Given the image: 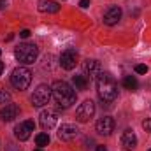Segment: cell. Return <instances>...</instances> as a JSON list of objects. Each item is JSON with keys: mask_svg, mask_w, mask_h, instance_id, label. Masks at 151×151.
Returning <instances> with one entry per match:
<instances>
[{"mask_svg": "<svg viewBox=\"0 0 151 151\" xmlns=\"http://www.w3.org/2000/svg\"><path fill=\"white\" fill-rule=\"evenodd\" d=\"M95 81H97V91L102 102L111 104L118 99V84L109 72H100Z\"/></svg>", "mask_w": 151, "mask_h": 151, "instance_id": "1", "label": "cell"}, {"mask_svg": "<svg viewBox=\"0 0 151 151\" xmlns=\"http://www.w3.org/2000/svg\"><path fill=\"white\" fill-rule=\"evenodd\" d=\"M51 97L62 109H69L72 104H76V91L65 81H55V84L51 86Z\"/></svg>", "mask_w": 151, "mask_h": 151, "instance_id": "2", "label": "cell"}, {"mask_svg": "<svg viewBox=\"0 0 151 151\" xmlns=\"http://www.w3.org/2000/svg\"><path fill=\"white\" fill-rule=\"evenodd\" d=\"M14 56L16 60L21 63V65H30L37 60L39 56V47L32 42H25V44H19L16 49H14Z\"/></svg>", "mask_w": 151, "mask_h": 151, "instance_id": "3", "label": "cell"}, {"mask_svg": "<svg viewBox=\"0 0 151 151\" xmlns=\"http://www.w3.org/2000/svg\"><path fill=\"white\" fill-rule=\"evenodd\" d=\"M32 83V72L27 67H18L11 74V84L16 90H27Z\"/></svg>", "mask_w": 151, "mask_h": 151, "instance_id": "4", "label": "cell"}, {"mask_svg": "<svg viewBox=\"0 0 151 151\" xmlns=\"http://www.w3.org/2000/svg\"><path fill=\"white\" fill-rule=\"evenodd\" d=\"M49 100H51V88L47 84H39L34 90V95H32V106L42 107V106L49 104Z\"/></svg>", "mask_w": 151, "mask_h": 151, "instance_id": "5", "label": "cell"}, {"mask_svg": "<svg viewBox=\"0 0 151 151\" xmlns=\"http://www.w3.org/2000/svg\"><path fill=\"white\" fill-rule=\"evenodd\" d=\"M95 111H97L95 102H93V100H84V102L77 107V111H76V119H77L79 123H86V121H90V119L93 118Z\"/></svg>", "mask_w": 151, "mask_h": 151, "instance_id": "6", "label": "cell"}, {"mask_svg": "<svg viewBox=\"0 0 151 151\" xmlns=\"http://www.w3.org/2000/svg\"><path fill=\"white\" fill-rule=\"evenodd\" d=\"M77 60H79V55H77L76 49H65L60 55V67L65 69V70H72L77 65Z\"/></svg>", "mask_w": 151, "mask_h": 151, "instance_id": "7", "label": "cell"}, {"mask_svg": "<svg viewBox=\"0 0 151 151\" xmlns=\"http://www.w3.org/2000/svg\"><path fill=\"white\" fill-rule=\"evenodd\" d=\"M39 119H40L42 130H51V128H55L56 123H58V113H56L55 109H44V111L40 113V116H39Z\"/></svg>", "mask_w": 151, "mask_h": 151, "instance_id": "8", "label": "cell"}, {"mask_svg": "<svg viewBox=\"0 0 151 151\" xmlns=\"http://www.w3.org/2000/svg\"><path fill=\"white\" fill-rule=\"evenodd\" d=\"M34 128H35V123H34L32 119H27V121L16 125V128H14V135H16V139H19V141H27V139L32 135Z\"/></svg>", "mask_w": 151, "mask_h": 151, "instance_id": "9", "label": "cell"}, {"mask_svg": "<svg viewBox=\"0 0 151 151\" xmlns=\"http://www.w3.org/2000/svg\"><path fill=\"white\" fill-rule=\"evenodd\" d=\"M114 127H116V123H114V119L111 116H102L99 121H97V125H95V128H97V132L100 134V135H111L114 132Z\"/></svg>", "mask_w": 151, "mask_h": 151, "instance_id": "10", "label": "cell"}, {"mask_svg": "<svg viewBox=\"0 0 151 151\" xmlns=\"http://www.w3.org/2000/svg\"><path fill=\"white\" fill-rule=\"evenodd\" d=\"M77 134H79V128L76 125H72V123H63L58 128V137L62 141H72V139L77 137Z\"/></svg>", "mask_w": 151, "mask_h": 151, "instance_id": "11", "label": "cell"}, {"mask_svg": "<svg viewBox=\"0 0 151 151\" xmlns=\"http://www.w3.org/2000/svg\"><path fill=\"white\" fill-rule=\"evenodd\" d=\"M121 7H118V5H113V7H109L107 11H106V14H104V23L107 25V27H114V25H118V21L121 19Z\"/></svg>", "mask_w": 151, "mask_h": 151, "instance_id": "12", "label": "cell"}, {"mask_svg": "<svg viewBox=\"0 0 151 151\" xmlns=\"http://www.w3.org/2000/svg\"><path fill=\"white\" fill-rule=\"evenodd\" d=\"M83 70H84V76H88L90 79H97L99 74L102 72V67H100V62L97 60H86L83 63Z\"/></svg>", "mask_w": 151, "mask_h": 151, "instance_id": "13", "label": "cell"}, {"mask_svg": "<svg viewBox=\"0 0 151 151\" xmlns=\"http://www.w3.org/2000/svg\"><path fill=\"white\" fill-rule=\"evenodd\" d=\"M121 146H123L127 151H132L135 146H137V137H135L134 130L128 128V130L123 132V135H121Z\"/></svg>", "mask_w": 151, "mask_h": 151, "instance_id": "14", "label": "cell"}, {"mask_svg": "<svg viewBox=\"0 0 151 151\" xmlns=\"http://www.w3.org/2000/svg\"><path fill=\"white\" fill-rule=\"evenodd\" d=\"M19 114V107L16 104H5V107L0 109V118L4 121H12L14 118H18Z\"/></svg>", "mask_w": 151, "mask_h": 151, "instance_id": "15", "label": "cell"}, {"mask_svg": "<svg viewBox=\"0 0 151 151\" xmlns=\"http://www.w3.org/2000/svg\"><path fill=\"white\" fill-rule=\"evenodd\" d=\"M39 11L47 12V14H55L60 11V4L55 0H39Z\"/></svg>", "mask_w": 151, "mask_h": 151, "instance_id": "16", "label": "cell"}, {"mask_svg": "<svg viewBox=\"0 0 151 151\" xmlns=\"http://www.w3.org/2000/svg\"><path fill=\"white\" fill-rule=\"evenodd\" d=\"M72 83H74L76 90H81V91L88 90V77L86 76H74L72 77Z\"/></svg>", "mask_w": 151, "mask_h": 151, "instance_id": "17", "label": "cell"}, {"mask_svg": "<svg viewBox=\"0 0 151 151\" xmlns=\"http://www.w3.org/2000/svg\"><path fill=\"white\" fill-rule=\"evenodd\" d=\"M123 86H125L127 90H130V91H135V90L139 88V83H137L135 76H125V77H123Z\"/></svg>", "mask_w": 151, "mask_h": 151, "instance_id": "18", "label": "cell"}, {"mask_svg": "<svg viewBox=\"0 0 151 151\" xmlns=\"http://www.w3.org/2000/svg\"><path fill=\"white\" fill-rule=\"evenodd\" d=\"M35 142H37L39 148L47 146V144H49V135H47V134H44V132H42V134H37V135H35Z\"/></svg>", "mask_w": 151, "mask_h": 151, "instance_id": "19", "label": "cell"}, {"mask_svg": "<svg viewBox=\"0 0 151 151\" xmlns=\"http://www.w3.org/2000/svg\"><path fill=\"white\" fill-rule=\"evenodd\" d=\"M0 104H11V93L5 90H0Z\"/></svg>", "mask_w": 151, "mask_h": 151, "instance_id": "20", "label": "cell"}, {"mask_svg": "<svg viewBox=\"0 0 151 151\" xmlns=\"http://www.w3.org/2000/svg\"><path fill=\"white\" fill-rule=\"evenodd\" d=\"M135 72H137V74H146V72H148V67L142 65V63H141V65H135Z\"/></svg>", "mask_w": 151, "mask_h": 151, "instance_id": "21", "label": "cell"}, {"mask_svg": "<svg viewBox=\"0 0 151 151\" xmlns=\"http://www.w3.org/2000/svg\"><path fill=\"white\" fill-rule=\"evenodd\" d=\"M142 128H144L146 132H150V134H151V118H150V119H144V121H142Z\"/></svg>", "mask_w": 151, "mask_h": 151, "instance_id": "22", "label": "cell"}, {"mask_svg": "<svg viewBox=\"0 0 151 151\" xmlns=\"http://www.w3.org/2000/svg\"><path fill=\"white\" fill-rule=\"evenodd\" d=\"M19 37L28 39V37H30V30H21V32H19Z\"/></svg>", "mask_w": 151, "mask_h": 151, "instance_id": "23", "label": "cell"}, {"mask_svg": "<svg viewBox=\"0 0 151 151\" xmlns=\"http://www.w3.org/2000/svg\"><path fill=\"white\" fill-rule=\"evenodd\" d=\"M79 5H81L83 9H86V7L90 5V0H81V2H79Z\"/></svg>", "mask_w": 151, "mask_h": 151, "instance_id": "24", "label": "cell"}, {"mask_svg": "<svg viewBox=\"0 0 151 151\" xmlns=\"http://www.w3.org/2000/svg\"><path fill=\"white\" fill-rule=\"evenodd\" d=\"M7 5V0H0V9H4Z\"/></svg>", "mask_w": 151, "mask_h": 151, "instance_id": "25", "label": "cell"}, {"mask_svg": "<svg viewBox=\"0 0 151 151\" xmlns=\"http://www.w3.org/2000/svg\"><path fill=\"white\" fill-rule=\"evenodd\" d=\"M97 151H107V148H106V146H99V148H97Z\"/></svg>", "mask_w": 151, "mask_h": 151, "instance_id": "26", "label": "cell"}, {"mask_svg": "<svg viewBox=\"0 0 151 151\" xmlns=\"http://www.w3.org/2000/svg\"><path fill=\"white\" fill-rule=\"evenodd\" d=\"M2 72H4V63L0 62V76H2Z\"/></svg>", "mask_w": 151, "mask_h": 151, "instance_id": "27", "label": "cell"}, {"mask_svg": "<svg viewBox=\"0 0 151 151\" xmlns=\"http://www.w3.org/2000/svg\"><path fill=\"white\" fill-rule=\"evenodd\" d=\"M35 151H42V148H37V150H35Z\"/></svg>", "mask_w": 151, "mask_h": 151, "instance_id": "28", "label": "cell"}, {"mask_svg": "<svg viewBox=\"0 0 151 151\" xmlns=\"http://www.w3.org/2000/svg\"><path fill=\"white\" fill-rule=\"evenodd\" d=\"M0 55H2V51H0Z\"/></svg>", "mask_w": 151, "mask_h": 151, "instance_id": "29", "label": "cell"}, {"mask_svg": "<svg viewBox=\"0 0 151 151\" xmlns=\"http://www.w3.org/2000/svg\"><path fill=\"white\" fill-rule=\"evenodd\" d=\"M148 151H151V150H148Z\"/></svg>", "mask_w": 151, "mask_h": 151, "instance_id": "30", "label": "cell"}]
</instances>
